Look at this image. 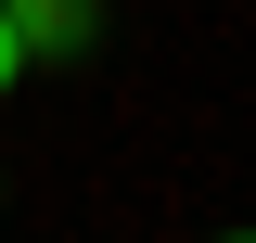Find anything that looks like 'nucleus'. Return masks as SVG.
Instances as JSON below:
<instances>
[{
	"label": "nucleus",
	"instance_id": "nucleus-2",
	"mask_svg": "<svg viewBox=\"0 0 256 243\" xmlns=\"http://www.w3.org/2000/svg\"><path fill=\"white\" fill-rule=\"evenodd\" d=\"M13 77H26V38H13V13H0V90H13Z\"/></svg>",
	"mask_w": 256,
	"mask_h": 243
},
{
	"label": "nucleus",
	"instance_id": "nucleus-3",
	"mask_svg": "<svg viewBox=\"0 0 256 243\" xmlns=\"http://www.w3.org/2000/svg\"><path fill=\"white\" fill-rule=\"evenodd\" d=\"M218 243H256V230H218Z\"/></svg>",
	"mask_w": 256,
	"mask_h": 243
},
{
	"label": "nucleus",
	"instance_id": "nucleus-1",
	"mask_svg": "<svg viewBox=\"0 0 256 243\" xmlns=\"http://www.w3.org/2000/svg\"><path fill=\"white\" fill-rule=\"evenodd\" d=\"M26 52H90V0H0Z\"/></svg>",
	"mask_w": 256,
	"mask_h": 243
}]
</instances>
